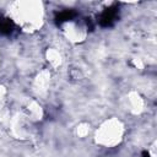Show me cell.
Instances as JSON below:
<instances>
[{
	"instance_id": "8fae6325",
	"label": "cell",
	"mask_w": 157,
	"mask_h": 157,
	"mask_svg": "<svg viewBox=\"0 0 157 157\" xmlns=\"http://www.w3.org/2000/svg\"><path fill=\"white\" fill-rule=\"evenodd\" d=\"M5 96H6V90L4 86H0V101L5 99Z\"/></svg>"
},
{
	"instance_id": "8992f818",
	"label": "cell",
	"mask_w": 157,
	"mask_h": 157,
	"mask_svg": "<svg viewBox=\"0 0 157 157\" xmlns=\"http://www.w3.org/2000/svg\"><path fill=\"white\" fill-rule=\"evenodd\" d=\"M32 126H33V124L29 123L18 112L13 115V118L11 119V123H10L11 134H12L13 137H16L18 140H26V139L31 137V135H32Z\"/></svg>"
},
{
	"instance_id": "ba28073f",
	"label": "cell",
	"mask_w": 157,
	"mask_h": 157,
	"mask_svg": "<svg viewBox=\"0 0 157 157\" xmlns=\"http://www.w3.org/2000/svg\"><path fill=\"white\" fill-rule=\"evenodd\" d=\"M44 59L47 63V67L50 71L61 69L64 63H65V59H64L61 50L58 49L56 47H48L44 52Z\"/></svg>"
},
{
	"instance_id": "5b68a950",
	"label": "cell",
	"mask_w": 157,
	"mask_h": 157,
	"mask_svg": "<svg viewBox=\"0 0 157 157\" xmlns=\"http://www.w3.org/2000/svg\"><path fill=\"white\" fill-rule=\"evenodd\" d=\"M146 98L137 90H130L124 98V107L132 117H140L146 112Z\"/></svg>"
},
{
	"instance_id": "6da1fadb",
	"label": "cell",
	"mask_w": 157,
	"mask_h": 157,
	"mask_svg": "<svg viewBox=\"0 0 157 157\" xmlns=\"http://www.w3.org/2000/svg\"><path fill=\"white\" fill-rule=\"evenodd\" d=\"M9 20L23 33L34 34L45 25V5L39 0H17L7 5Z\"/></svg>"
},
{
	"instance_id": "52a82bcc",
	"label": "cell",
	"mask_w": 157,
	"mask_h": 157,
	"mask_svg": "<svg viewBox=\"0 0 157 157\" xmlns=\"http://www.w3.org/2000/svg\"><path fill=\"white\" fill-rule=\"evenodd\" d=\"M52 72L48 67H44L42 70H39L36 76L33 77L32 81V88L34 92V97L39 99V97L47 94V92L50 88V83H52Z\"/></svg>"
},
{
	"instance_id": "277c9868",
	"label": "cell",
	"mask_w": 157,
	"mask_h": 157,
	"mask_svg": "<svg viewBox=\"0 0 157 157\" xmlns=\"http://www.w3.org/2000/svg\"><path fill=\"white\" fill-rule=\"evenodd\" d=\"M18 113L22 114L33 125L43 121L45 117V110L40 101L36 97H26L25 99H22Z\"/></svg>"
},
{
	"instance_id": "9c48e42d",
	"label": "cell",
	"mask_w": 157,
	"mask_h": 157,
	"mask_svg": "<svg viewBox=\"0 0 157 157\" xmlns=\"http://www.w3.org/2000/svg\"><path fill=\"white\" fill-rule=\"evenodd\" d=\"M75 130H76V135H77L80 139H85V137L92 135L93 128H92L88 123L82 121V123H80V124L76 125V129H75Z\"/></svg>"
},
{
	"instance_id": "7c38bea8",
	"label": "cell",
	"mask_w": 157,
	"mask_h": 157,
	"mask_svg": "<svg viewBox=\"0 0 157 157\" xmlns=\"http://www.w3.org/2000/svg\"><path fill=\"white\" fill-rule=\"evenodd\" d=\"M0 64H1V55H0Z\"/></svg>"
},
{
	"instance_id": "30bf717a",
	"label": "cell",
	"mask_w": 157,
	"mask_h": 157,
	"mask_svg": "<svg viewBox=\"0 0 157 157\" xmlns=\"http://www.w3.org/2000/svg\"><path fill=\"white\" fill-rule=\"evenodd\" d=\"M147 153H148L150 157H156V140H153V141L148 145Z\"/></svg>"
},
{
	"instance_id": "3957f363",
	"label": "cell",
	"mask_w": 157,
	"mask_h": 157,
	"mask_svg": "<svg viewBox=\"0 0 157 157\" xmlns=\"http://www.w3.org/2000/svg\"><path fill=\"white\" fill-rule=\"evenodd\" d=\"M59 28L63 38L72 45H80L85 43L90 34L88 23L81 17L67 18L60 23Z\"/></svg>"
},
{
	"instance_id": "7a4b0ae2",
	"label": "cell",
	"mask_w": 157,
	"mask_h": 157,
	"mask_svg": "<svg viewBox=\"0 0 157 157\" xmlns=\"http://www.w3.org/2000/svg\"><path fill=\"white\" fill-rule=\"evenodd\" d=\"M128 134V126L125 121L115 115L103 119L92 130V141L101 148H117L119 147Z\"/></svg>"
}]
</instances>
